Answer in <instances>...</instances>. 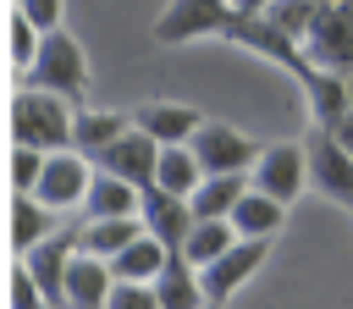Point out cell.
<instances>
[{
    "mask_svg": "<svg viewBox=\"0 0 353 309\" xmlns=\"http://www.w3.org/2000/svg\"><path fill=\"white\" fill-rule=\"evenodd\" d=\"M11 143L44 149V154L50 149H72V99L22 83L11 94Z\"/></svg>",
    "mask_w": 353,
    "mask_h": 309,
    "instance_id": "6da1fadb",
    "label": "cell"
},
{
    "mask_svg": "<svg viewBox=\"0 0 353 309\" xmlns=\"http://www.w3.org/2000/svg\"><path fill=\"white\" fill-rule=\"evenodd\" d=\"M22 83L50 88V94L83 105V99H88V55H83V44H77L66 28L39 33V50H33V66L22 72Z\"/></svg>",
    "mask_w": 353,
    "mask_h": 309,
    "instance_id": "7a4b0ae2",
    "label": "cell"
},
{
    "mask_svg": "<svg viewBox=\"0 0 353 309\" xmlns=\"http://www.w3.org/2000/svg\"><path fill=\"white\" fill-rule=\"evenodd\" d=\"M303 61L320 66V72H336L347 77L353 72V0H325L309 22V33L298 39Z\"/></svg>",
    "mask_w": 353,
    "mask_h": 309,
    "instance_id": "3957f363",
    "label": "cell"
},
{
    "mask_svg": "<svg viewBox=\"0 0 353 309\" xmlns=\"http://www.w3.org/2000/svg\"><path fill=\"white\" fill-rule=\"evenodd\" d=\"M232 22H237V11L226 0H171L154 17V44L176 50V44H193V39H226Z\"/></svg>",
    "mask_w": 353,
    "mask_h": 309,
    "instance_id": "277c9868",
    "label": "cell"
},
{
    "mask_svg": "<svg viewBox=\"0 0 353 309\" xmlns=\"http://www.w3.org/2000/svg\"><path fill=\"white\" fill-rule=\"evenodd\" d=\"M265 254H270V237H232V248H221L210 265H199L204 298H210V303H226L237 287H248V281L259 276Z\"/></svg>",
    "mask_w": 353,
    "mask_h": 309,
    "instance_id": "5b68a950",
    "label": "cell"
},
{
    "mask_svg": "<svg viewBox=\"0 0 353 309\" xmlns=\"http://www.w3.org/2000/svg\"><path fill=\"white\" fill-rule=\"evenodd\" d=\"M303 160H309V188L342 210H353V154L325 132V127H309L303 138Z\"/></svg>",
    "mask_w": 353,
    "mask_h": 309,
    "instance_id": "8992f818",
    "label": "cell"
},
{
    "mask_svg": "<svg viewBox=\"0 0 353 309\" xmlns=\"http://www.w3.org/2000/svg\"><path fill=\"white\" fill-rule=\"evenodd\" d=\"M248 188H259V193L292 204V199L309 188L303 143H292V138H287V143H259V154H254V166H248Z\"/></svg>",
    "mask_w": 353,
    "mask_h": 309,
    "instance_id": "52a82bcc",
    "label": "cell"
},
{
    "mask_svg": "<svg viewBox=\"0 0 353 309\" xmlns=\"http://www.w3.org/2000/svg\"><path fill=\"white\" fill-rule=\"evenodd\" d=\"M188 149H193V160H199V171L210 177V171H248L254 166V154H259V143L243 132V127H232V121H199V132L188 138Z\"/></svg>",
    "mask_w": 353,
    "mask_h": 309,
    "instance_id": "ba28073f",
    "label": "cell"
},
{
    "mask_svg": "<svg viewBox=\"0 0 353 309\" xmlns=\"http://www.w3.org/2000/svg\"><path fill=\"white\" fill-rule=\"evenodd\" d=\"M88 177H94V160H88V154H77V149H50V154H44V171H39V182H33V199L50 204L55 215H61V210H77L83 193H88Z\"/></svg>",
    "mask_w": 353,
    "mask_h": 309,
    "instance_id": "9c48e42d",
    "label": "cell"
},
{
    "mask_svg": "<svg viewBox=\"0 0 353 309\" xmlns=\"http://www.w3.org/2000/svg\"><path fill=\"white\" fill-rule=\"evenodd\" d=\"M154 154H160V143H154L143 127H127V132H116V138L94 154V166L110 171V177H127L132 188H149V182H154Z\"/></svg>",
    "mask_w": 353,
    "mask_h": 309,
    "instance_id": "30bf717a",
    "label": "cell"
},
{
    "mask_svg": "<svg viewBox=\"0 0 353 309\" xmlns=\"http://www.w3.org/2000/svg\"><path fill=\"white\" fill-rule=\"evenodd\" d=\"M226 39H232V44H243V50H254V55H265V61H276V66H281V72H292V77H303V72H309V61H303L298 39H287L270 17H237Z\"/></svg>",
    "mask_w": 353,
    "mask_h": 309,
    "instance_id": "8fae6325",
    "label": "cell"
},
{
    "mask_svg": "<svg viewBox=\"0 0 353 309\" xmlns=\"http://www.w3.org/2000/svg\"><path fill=\"white\" fill-rule=\"evenodd\" d=\"M138 221H143V232H149V237H160V243L176 254V248H182V237H188V226H193V204L149 182V188H138Z\"/></svg>",
    "mask_w": 353,
    "mask_h": 309,
    "instance_id": "7c38bea8",
    "label": "cell"
},
{
    "mask_svg": "<svg viewBox=\"0 0 353 309\" xmlns=\"http://www.w3.org/2000/svg\"><path fill=\"white\" fill-rule=\"evenodd\" d=\"M72 254H77V232H50L44 243H33V248L22 254V265H28V276L39 281V292H44V303H50V309H61Z\"/></svg>",
    "mask_w": 353,
    "mask_h": 309,
    "instance_id": "4fadbf2b",
    "label": "cell"
},
{
    "mask_svg": "<svg viewBox=\"0 0 353 309\" xmlns=\"http://www.w3.org/2000/svg\"><path fill=\"white\" fill-rule=\"evenodd\" d=\"M199 121H204V110L182 105V99H149V105L132 110V127H143L154 143H188L199 132Z\"/></svg>",
    "mask_w": 353,
    "mask_h": 309,
    "instance_id": "5bb4252c",
    "label": "cell"
},
{
    "mask_svg": "<svg viewBox=\"0 0 353 309\" xmlns=\"http://www.w3.org/2000/svg\"><path fill=\"white\" fill-rule=\"evenodd\" d=\"M110 259H94V254H72L66 265V292H61V309H105V292H110Z\"/></svg>",
    "mask_w": 353,
    "mask_h": 309,
    "instance_id": "9a60e30c",
    "label": "cell"
},
{
    "mask_svg": "<svg viewBox=\"0 0 353 309\" xmlns=\"http://www.w3.org/2000/svg\"><path fill=\"white\" fill-rule=\"evenodd\" d=\"M226 221H232L237 237H270V243H276V232L287 226V204L270 199V193H259V188H243Z\"/></svg>",
    "mask_w": 353,
    "mask_h": 309,
    "instance_id": "2e32d148",
    "label": "cell"
},
{
    "mask_svg": "<svg viewBox=\"0 0 353 309\" xmlns=\"http://www.w3.org/2000/svg\"><path fill=\"white\" fill-rule=\"evenodd\" d=\"M149 287H154V303H160V309H199V303H204L199 265H188L182 254H165V265H160V276H154Z\"/></svg>",
    "mask_w": 353,
    "mask_h": 309,
    "instance_id": "e0dca14e",
    "label": "cell"
},
{
    "mask_svg": "<svg viewBox=\"0 0 353 309\" xmlns=\"http://www.w3.org/2000/svg\"><path fill=\"white\" fill-rule=\"evenodd\" d=\"M298 88H303V105H309V121H314V127L336 121V116L353 105V99H347V77L320 72V66H309V72L298 77Z\"/></svg>",
    "mask_w": 353,
    "mask_h": 309,
    "instance_id": "ac0fdd59",
    "label": "cell"
},
{
    "mask_svg": "<svg viewBox=\"0 0 353 309\" xmlns=\"http://www.w3.org/2000/svg\"><path fill=\"white\" fill-rule=\"evenodd\" d=\"M138 232H143L138 215H99V221H83V226H77V248L94 254V259H116Z\"/></svg>",
    "mask_w": 353,
    "mask_h": 309,
    "instance_id": "d6986e66",
    "label": "cell"
},
{
    "mask_svg": "<svg viewBox=\"0 0 353 309\" xmlns=\"http://www.w3.org/2000/svg\"><path fill=\"white\" fill-rule=\"evenodd\" d=\"M127 127H132V116H121V110H88V105H77V110H72V149L94 160V154H99L116 132H127Z\"/></svg>",
    "mask_w": 353,
    "mask_h": 309,
    "instance_id": "ffe728a7",
    "label": "cell"
},
{
    "mask_svg": "<svg viewBox=\"0 0 353 309\" xmlns=\"http://www.w3.org/2000/svg\"><path fill=\"white\" fill-rule=\"evenodd\" d=\"M83 210H88V221H99V215H138V188L127 177H110V171L94 166L88 193H83Z\"/></svg>",
    "mask_w": 353,
    "mask_h": 309,
    "instance_id": "44dd1931",
    "label": "cell"
},
{
    "mask_svg": "<svg viewBox=\"0 0 353 309\" xmlns=\"http://www.w3.org/2000/svg\"><path fill=\"white\" fill-rule=\"evenodd\" d=\"M243 188H248V171H210V177H199V188L188 193V204H193V215H221L226 221Z\"/></svg>",
    "mask_w": 353,
    "mask_h": 309,
    "instance_id": "7402d4cb",
    "label": "cell"
},
{
    "mask_svg": "<svg viewBox=\"0 0 353 309\" xmlns=\"http://www.w3.org/2000/svg\"><path fill=\"white\" fill-rule=\"evenodd\" d=\"M165 254H171V248H165L160 237L138 232V237L110 259V276H116V281H154V276H160V265H165Z\"/></svg>",
    "mask_w": 353,
    "mask_h": 309,
    "instance_id": "603a6c76",
    "label": "cell"
},
{
    "mask_svg": "<svg viewBox=\"0 0 353 309\" xmlns=\"http://www.w3.org/2000/svg\"><path fill=\"white\" fill-rule=\"evenodd\" d=\"M199 177H204V171H199V160H193L188 143H160V154H154V188L188 199V193L199 188Z\"/></svg>",
    "mask_w": 353,
    "mask_h": 309,
    "instance_id": "cb8c5ba5",
    "label": "cell"
},
{
    "mask_svg": "<svg viewBox=\"0 0 353 309\" xmlns=\"http://www.w3.org/2000/svg\"><path fill=\"white\" fill-rule=\"evenodd\" d=\"M50 232H55V210L39 204L33 193H17L11 199V243H17V254H28L33 243H44Z\"/></svg>",
    "mask_w": 353,
    "mask_h": 309,
    "instance_id": "d4e9b609",
    "label": "cell"
},
{
    "mask_svg": "<svg viewBox=\"0 0 353 309\" xmlns=\"http://www.w3.org/2000/svg\"><path fill=\"white\" fill-rule=\"evenodd\" d=\"M232 237H237L232 221H221V215H193V226H188V237H182L176 254H182L188 265H210L221 248H232Z\"/></svg>",
    "mask_w": 353,
    "mask_h": 309,
    "instance_id": "484cf974",
    "label": "cell"
},
{
    "mask_svg": "<svg viewBox=\"0 0 353 309\" xmlns=\"http://www.w3.org/2000/svg\"><path fill=\"white\" fill-rule=\"evenodd\" d=\"M314 11H320L314 0H270L259 17H270L287 39H303V33H309V22H314Z\"/></svg>",
    "mask_w": 353,
    "mask_h": 309,
    "instance_id": "4316f807",
    "label": "cell"
},
{
    "mask_svg": "<svg viewBox=\"0 0 353 309\" xmlns=\"http://www.w3.org/2000/svg\"><path fill=\"white\" fill-rule=\"evenodd\" d=\"M39 171H44V149H28V143H11V188H17V193H33V182H39Z\"/></svg>",
    "mask_w": 353,
    "mask_h": 309,
    "instance_id": "83f0119b",
    "label": "cell"
},
{
    "mask_svg": "<svg viewBox=\"0 0 353 309\" xmlns=\"http://www.w3.org/2000/svg\"><path fill=\"white\" fill-rule=\"evenodd\" d=\"M33 50H39V28H33L22 11H11V66L28 72V66H33Z\"/></svg>",
    "mask_w": 353,
    "mask_h": 309,
    "instance_id": "f1b7e54d",
    "label": "cell"
},
{
    "mask_svg": "<svg viewBox=\"0 0 353 309\" xmlns=\"http://www.w3.org/2000/svg\"><path fill=\"white\" fill-rule=\"evenodd\" d=\"M105 309H160V303H154V287L149 281H110Z\"/></svg>",
    "mask_w": 353,
    "mask_h": 309,
    "instance_id": "f546056e",
    "label": "cell"
},
{
    "mask_svg": "<svg viewBox=\"0 0 353 309\" xmlns=\"http://www.w3.org/2000/svg\"><path fill=\"white\" fill-rule=\"evenodd\" d=\"M17 11L39 28V33H50V28H61V17H66V0H17Z\"/></svg>",
    "mask_w": 353,
    "mask_h": 309,
    "instance_id": "4dcf8cb0",
    "label": "cell"
},
{
    "mask_svg": "<svg viewBox=\"0 0 353 309\" xmlns=\"http://www.w3.org/2000/svg\"><path fill=\"white\" fill-rule=\"evenodd\" d=\"M11 309H50V303H44V292H39V281L28 276V265H17V270H11Z\"/></svg>",
    "mask_w": 353,
    "mask_h": 309,
    "instance_id": "1f68e13d",
    "label": "cell"
},
{
    "mask_svg": "<svg viewBox=\"0 0 353 309\" xmlns=\"http://www.w3.org/2000/svg\"><path fill=\"white\" fill-rule=\"evenodd\" d=\"M325 132H331V138H336V143H342V149L353 154V105H347V110H342L336 121H325Z\"/></svg>",
    "mask_w": 353,
    "mask_h": 309,
    "instance_id": "d6a6232c",
    "label": "cell"
},
{
    "mask_svg": "<svg viewBox=\"0 0 353 309\" xmlns=\"http://www.w3.org/2000/svg\"><path fill=\"white\" fill-rule=\"evenodd\" d=\"M226 6H232V11H237V17H259V11H265V6H270V0H226Z\"/></svg>",
    "mask_w": 353,
    "mask_h": 309,
    "instance_id": "836d02e7",
    "label": "cell"
},
{
    "mask_svg": "<svg viewBox=\"0 0 353 309\" xmlns=\"http://www.w3.org/2000/svg\"><path fill=\"white\" fill-rule=\"evenodd\" d=\"M199 309H226V303H210V298H204V303H199Z\"/></svg>",
    "mask_w": 353,
    "mask_h": 309,
    "instance_id": "e575fe53",
    "label": "cell"
},
{
    "mask_svg": "<svg viewBox=\"0 0 353 309\" xmlns=\"http://www.w3.org/2000/svg\"><path fill=\"white\" fill-rule=\"evenodd\" d=\"M347 99H353V72H347Z\"/></svg>",
    "mask_w": 353,
    "mask_h": 309,
    "instance_id": "d590c367",
    "label": "cell"
},
{
    "mask_svg": "<svg viewBox=\"0 0 353 309\" xmlns=\"http://www.w3.org/2000/svg\"><path fill=\"white\" fill-rule=\"evenodd\" d=\"M314 6H325V0H314Z\"/></svg>",
    "mask_w": 353,
    "mask_h": 309,
    "instance_id": "8d00e7d4",
    "label": "cell"
}]
</instances>
